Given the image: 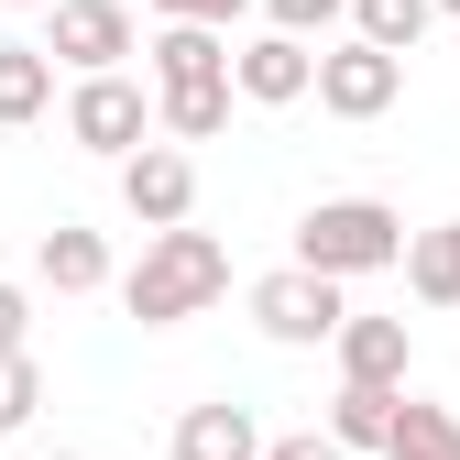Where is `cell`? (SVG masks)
Wrapping results in <instances>:
<instances>
[{"label": "cell", "instance_id": "e0dca14e", "mask_svg": "<svg viewBox=\"0 0 460 460\" xmlns=\"http://www.w3.org/2000/svg\"><path fill=\"white\" fill-rule=\"evenodd\" d=\"M384 460H460V417L428 406V394H406V406H394V449H384Z\"/></svg>", "mask_w": 460, "mask_h": 460}, {"label": "cell", "instance_id": "d6986e66", "mask_svg": "<svg viewBox=\"0 0 460 460\" xmlns=\"http://www.w3.org/2000/svg\"><path fill=\"white\" fill-rule=\"evenodd\" d=\"M33 406H44L33 351H0V438H12V428H33Z\"/></svg>", "mask_w": 460, "mask_h": 460}, {"label": "cell", "instance_id": "ac0fdd59", "mask_svg": "<svg viewBox=\"0 0 460 460\" xmlns=\"http://www.w3.org/2000/svg\"><path fill=\"white\" fill-rule=\"evenodd\" d=\"M438 22V0H351V33L394 44V55H417V33Z\"/></svg>", "mask_w": 460, "mask_h": 460}, {"label": "cell", "instance_id": "7a4b0ae2", "mask_svg": "<svg viewBox=\"0 0 460 460\" xmlns=\"http://www.w3.org/2000/svg\"><path fill=\"white\" fill-rule=\"evenodd\" d=\"M406 208H384V198H318L307 219H296V263H318V274H394L406 263Z\"/></svg>", "mask_w": 460, "mask_h": 460}, {"label": "cell", "instance_id": "4fadbf2b", "mask_svg": "<svg viewBox=\"0 0 460 460\" xmlns=\"http://www.w3.org/2000/svg\"><path fill=\"white\" fill-rule=\"evenodd\" d=\"M176 460H263L252 406H187L176 417Z\"/></svg>", "mask_w": 460, "mask_h": 460}, {"label": "cell", "instance_id": "7c38bea8", "mask_svg": "<svg viewBox=\"0 0 460 460\" xmlns=\"http://www.w3.org/2000/svg\"><path fill=\"white\" fill-rule=\"evenodd\" d=\"M394 406H406V384H340L329 394V438L351 460H384L394 449Z\"/></svg>", "mask_w": 460, "mask_h": 460}, {"label": "cell", "instance_id": "9a60e30c", "mask_svg": "<svg viewBox=\"0 0 460 460\" xmlns=\"http://www.w3.org/2000/svg\"><path fill=\"white\" fill-rule=\"evenodd\" d=\"M406 285H417L428 307H460V219H438V230L406 242Z\"/></svg>", "mask_w": 460, "mask_h": 460}, {"label": "cell", "instance_id": "30bf717a", "mask_svg": "<svg viewBox=\"0 0 460 460\" xmlns=\"http://www.w3.org/2000/svg\"><path fill=\"white\" fill-rule=\"evenodd\" d=\"M340 384H406V362H417V329L406 318H340Z\"/></svg>", "mask_w": 460, "mask_h": 460}, {"label": "cell", "instance_id": "603a6c76", "mask_svg": "<svg viewBox=\"0 0 460 460\" xmlns=\"http://www.w3.org/2000/svg\"><path fill=\"white\" fill-rule=\"evenodd\" d=\"M22 329H33V296H22L12 274H0V351H22Z\"/></svg>", "mask_w": 460, "mask_h": 460}, {"label": "cell", "instance_id": "277c9868", "mask_svg": "<svg viewBox=\"0 0 460 460\" xmlns=\"http://www.w3.org/2000/svg\"><path fill=\"white\" fill-rule=\"evenodd\" d=\"M394 99H406V55H394V44H373V33L318 44V110H329V121H384Z\"/></svg>", "mask_w": 460, "mask_h": 460}, {"label": "cell", "instance_id": "8fae6325", "mask_svg": "<svg viewBox=\"0 0 460 460\" xmlns=\"http://www.w3.org/2000/svg\"><path fill=\"white\" fill-rule=\"evenodd\" d=\"M33 285H55V296H99L110 285V242L88 219H55L44 242H33Z\"/></svg>", "mask_w": 460, "mask_h": 460}, {"label": "cell", "instance_id": "6da1fadb", "mask_svg": "<svg viewBox=\"0 0 460 460\" xmlns=\"http://www.w3.org/2000/svg\"><path fill=\"white\" fill-rule=\"evenodd\" d=\"M230 296V252H219V230H143V263L121 274V307L143 329H176V318H208Z\"/></svg>", "mask_w": 460, "mask_h": 460}, {"label": "cell", "instance_id": "9c48e42d", "mask_svg": "<svg viewBox=\"0 0 460 460\" xmlns=\"http://www.w3.org/2000/svg\"><path fill=\"white\" fill-rule=\"evenodd\" d=\"M154 88H219L230 77V33L219 22H154Z\"/></svg>", "mask_w": 460, "mask_h": 460}, {"label": "cell", "instance_id": "5bb4252c", "mask_svg": "<svg viewBox=\"0 0 460 460\" xmlns=\"http://www.w3.org/2000/svg\"><path fill=\"white\" fill-rule=\"evenodd\" d=\"M55 110V55L44 44H0V132H22Z\"/></svg>", "mask_w": 460, "mask_h": 460}, {"label": "cell", "instance_id": "44dd1931", "mask_svg": "<svg viewBox=\"0 0 460 460\" xmlns=\"http://www.w3.org/2000/svg\"><path fill=\"white\" fill-rule=\"evenodd\" d=\"M263 12H274L285 33H329V22H351V0H263Z\"/></svg>", "mask_w": 460, "mask_h": 460}, {"label": "cell", "instance_id": "5b68a950", "mask_svg": "<svg viewBox=\"0 0 460 460\" xmlns=\"http://www.w3.org/2000/svg\"><path fill=\"white\" fill-rule=\"evenodd\" d=\"M340 318H351V296H340V274H318V263H285V274L252 285V329L285 340V351H318V340H340Z\"/></svg>", "mask_w": 460, "mask_h": 460}, {"label": "cell", "instance_id": "484cf974", "mask_svg": "<svg viewBox=\"0 0 460 460\" xmlns=\"http://www.w3.org/2000/svg\"><path fill=\"white\" fill-rule=\"evenodd\" d=\"M438 12H460V0H438Z\"/></svg>", "mask_w": 460, "mask_h": 460}, {"label": "cell", "instance_id": "2e32d148", "mask_svg": "<svg viewBox=\"0 0 460 460\" xmlns=\"http://www.w3.org/2000/svg\"><path fill=\"white\" fill-rule=\"evenodd\" d=\"M230 99H242V77H219V88H154V110H164V132H176V143L230 132Z\"/></svg>", "mask_w": 460, "mask_h": 460}, {"label": "cell", "instance_id": "cb8c5ba5", "mask_svg": "<svg viewBox=\"0 0 460 460\" xmlns=\"http://www.w3.org/2000/svg\"><path fill=\"white\" fill-rule=\"evenodd\" d=\"M12 12H55V0H12Z\"/></svg>", "mask_w": 460, "mask_h": 460}, {"label": "cell", "instance_id": "52a82bcc", "mask_svg": "<svg viewBox=\"0 0 460 460\" xmlns=\"http://www.w3.org/2000/svg\"><path fill=\"white\" fill-rule=\"evenodd\" d=\"M121 208H132L143 230L198 219V164H187V143H176V132H154L143 154H121Z\"/></svg>", "mask_w": 460, "mask_h": 460}, {"label": "cell", "instance_id": "3957f363", "mask_svg": "<svg viewBox=\"0 0 460 460\" xmlns=\"http://www.w3.org/2000/svg\"><path fill=\"white\" fill-rule=\"evenodd\" d=\"M154 132H164V110H154L121 66H99V77L66 88V143H77V154H110V164H121V154H143Z\"/></svg>", "mask_w": 460, "mask_h": 460}, {"label": "cell", "instance_id": "7402d4cb", "mask_svg": "<svg viewBox=\"0 0 460 460\" xmlns=\"http://www.w3.org/2000/svg\"><path fill=\"white\" fill-rule=\"evenodd\" d=\"M263 460H351L329 428H296V438H263Z\"/></svg>", "mask_w": 460, "mask_h": 460}, {"label": "cell", "instance_id": "8992f818", "mask_svg": "<svg viewBox=\"0 0 460 460\" xmlns=\"http://www.w3.org/2000/svg\"><path fill=\"white\" fill-rule=\"evenodd\" d=\"M44 55H55V66H77V77H99V66H121V55H143L132 0H55V12H44Z\"/></svg>", "mask_w": 460, "mask_h": 460}, {"label": "cell", "instance_id": "d4e9b609", "mask_svg": "<svg viewBox=\"0 0 460 460\" xmlns=\"http://www.w3.org/2000/svg\"><path fill=\"white\" fill-rule=\"evenodd\" d=\"M44 460H88V449H44Z\"/></svg>", "mask_w": 460, "mask_h": 460}, {"label": "cell", "instance_id": "ba28073f", "mask_svg": "<svg viewBox=\"0 0 460 460\" xmlns=\"http://www.w3.org/2000/svg\"><path fill=\"white\" fill-rule=\"evenodd\" d=\"M230 77H242L252 110H296V99H318V44L274 22V33H252V44H230Z\"/></svg>", "mask_w": 460, "mask_h": 460}, {"label": "cell", "instance_id": "ffe728a7", "mask_svg": "<svg viewBox=\"0 0 460 460\" xmlns=\"http://www.w3.org/2000/svg\"><path fill=\"white\" fill-rule=\"evenodd\" d=\"M143 12H154V22H219V33H230L252 0H143Z\"/></svg>", "mask_w": 460, "mask_h": 460}]
</instances>
